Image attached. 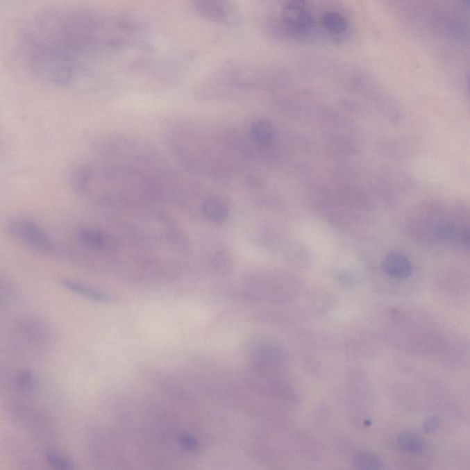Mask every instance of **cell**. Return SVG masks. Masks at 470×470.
<instances>
[{"instance_id": "obj_1", "label": "cell", "mask_w": 470, "mask_h": 470, "mask_svg": "<svg viewBox=\"0 0 470 470\" xmlns=\"http://www.w3.org/2000/svg\"><path fill=\"white\" fill-rule=\"evenodd\" d=\"M106 21L84 10L39 14L26 28L25 53L31 69L53 83H71L85 67V56L112 47L116 36Z\"/></svg>"}, {"instance_id": "obj_2", "label": "cell", "mask_w": 470, "mask_h": 470, "mask_svg": "<svg viewBox=\"0 0 470 470\" xmlns=\"http://www.w3.org/2000/svg\"><path fill=\"white\" fill-rule=\"evenodd\" d=\"M11 327L14 350L17 353L44 354L55 346L56 338L52 326L38 316L22 315L13 321Z\"/></svg>"}, {"instance_id": "obj_3", "label": "cell", "mask_w": 470, "mask_h": 470, "mask_svg": "<svg viewBox=\"0 0 470 470\" xmlns=\"http://www.w3.org/2000/svg\"><path fill=\"white\" fill-rule=\"evenodd\" d=\"M5 232L17 243L34 252L51 256L59 255L60 249L56 242L44 228L31 219H10L5 225Z\"/></svg>"}, {"instance_id": "obj_4", "label": "cell", "mask_w": 470, "mask_h": 470, "mask_svg": "<svg viewBox=\"0 0 470 470\" xmlns=\"http://www.w3.org/2000/svg\"><path fill=\"white\" fill-rule=\"evenodd\" d=\"M281 16L285 27L295 35H308L314 26L312 14L303 2L287 3Z\"/></svg>"}, {"instance_id": "obj_5", "label": "cell", "mask_w": 470, "mask_h": 470, "mask_svg": "<svg viewBox=\"0 0 470 470\" xmlns=\"http://www.w3.org/2000/svg\"><path fill=\"white\" fill-rule=\"evenodd\" d=\"M193 10L208 21L233 26L239 22V13L229 1H194Z\"/></svg>"}, {"instance_id": "obj_6", "label": "cell", "mask_w": 470, "mask_h": 470, "mask_svg": "<svg viewBox=\"0 0 470 470\" xmlns=\"http://www.w3.org/2000/svg\"><path fill=\"white\" fill-rule=\"evenodd\" d=\"M59 284L68 292L87 299L88 301H94V303H106L110 301L109 295L106 293L95 289L90 285L76 280V279L62 278L60 279Z\"/></svg>"}, {"instance_id": "obj_7", "label": "cell", "mask_w": 470, "mask_h": 470, "mask_svg": "<svg viewBox=\"0 0 470 470\" xmlns=\"http://www.w3.org/2000/svg\"><path fill=\"white\" fill-rule=\"evenodd\" d=\"M249 137L259 147H269L277 138V131L269 119H259L250 125Z\"/></svg>"}, {"instance_id": "obj_8", "label": "cell", "mask_w": 470, "mask_h": 470, "mask_svg": "<svg viewBox=\"0 0 470 470\" xmlns=\"http://www.w3.org/2000/svg\"><path fill=\"white\" fill-rule=\"evenodd\" d=\"M78 239L82 246L94 252H101L110 246V236L96 228H82L78 232Z\"/></svg>"}, {"instance_id": "obj_9", "label": "cell", "mask_w": 470, "mask_h": 470, "mask_svg": "<svg viewBox=\"0 0 470 470\" xmlns=\"http://www.w3.org/2000/svg\"><path fill=\"white\" fill-rule=\"evenodd\" d=\"M201 212L208 220L222 224L229 218V206L224 199L217 196H208L201 204Z\"/></svg>"}, {"instance_id": "obj_10", "label": "cell", "mask_w": 470, "mask_h": 470, "mask_svg": "<svg viewBox=\"0 0 470 470\" xmlns=\"http://www.w3.org/2000/svg\"><path fill=\"white\" fill-rule=\"evenodd\" d=\"M323 26L333 38H344L349 33L350 24L343 14L326 11L321 17Z\"/></svg>"}, {"instance_id": "obj_11", "label": "cell", "mask_w": 470, "mask_h": 470, "mask_svg": "<svg viewBox=\"0 0 470 470\" xmlns=\"http://www.w3.org/2000/svg\"><path fill=\"white\" fill-rule=\"evenodd\" d=\"M384 270L392 278H404L412 273V266L408 259L401 253H393L387 256Z\"/></svg>"}, {"instance_id": "obj_12", "label": "cell", "mask_w": 470, "mask_h": 470, "mask_svg": "<svg viewBox=\"0 0 470 470\" xmlns=\"http://www.w3.org/2000/svg\"><path fill=\"white\" fill-rule=\"evenodd\" d=\"M398 444L401 448L410 454H420L426 448L424 440L412 433H403L398 437Z\"/></svg>"}, {"instance_id": "obj_13", "label": "cell", "mask_w": 470, "mask_h": 470, "mask_svg": "<svg viewBox=\"0 0 470 470\" xmlns=\"http://www.w3.org/2000/svg\"><path fill=\"white\" fill-rule=\"evenodd\" d=\"M16 295L17 289L13 282L0 275V314L13 303Z\"/></svg>"}, {"instance_id": "obj_14", "label": "cell", "mask_w": 470, "mask_h": 470, "mask_svg": "<svg viewBox=\"0 0 470 470\" xmlns=\"http://www.w3.org/2000/svg\"><path fill=\"white\" fill-rule=\"evenodd\" d=\"M354 462L358 470H380L383 467L380 458L371 452L358 453Z\"/></svg>"}, {"instance_id": "obj_15", "label": "cell", "mask_w": 470, "mask_h": 470, "mask_svg": "<svg viewBox=\"0 0 470 470\" xmlns=\"http://www.w3.org/2000/svg\"><path fill=\"white\" fill-rule=\"evenodd\" d=\"M438 426H439V421H438L437 418L432 417L426 421L424 428H426V431L433 432L437 428Z\"/></svg>"}]
</instances>
